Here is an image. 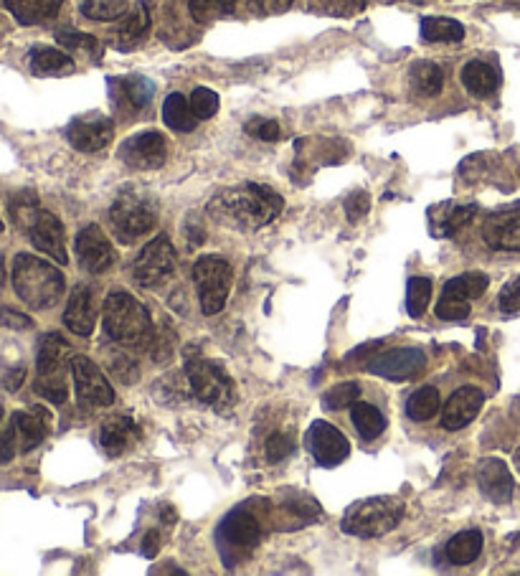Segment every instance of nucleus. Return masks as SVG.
I'll return each instance as SVG.
<instances>
[{
  "mask_svg": "<svg viewBox=\"0 0 520 576\" xmlns=\"http://www.w3.org/2000/svg\"><path fill=\"white\" fill-rule=\"evenodd\" d=\"M285 209V201L277 191L262 183H241V186L224 188L208 203V214L219 224L231 229L254 231L272 224Z\"/></svg>",
  "mask_w": 520,
  "mask_h": 576,
  "instance_id": "obj_1",
  "label": "nucleus"
},
{
  "mask_svg": "<svg viewBox=\"0 0 520 576\" xmlns=\"http://www.w3.org/2000/svg\"><path fill=\"white\" fill-rule=\"evenodd\" d=\"M13 287L18 297L33 310H49L66 290L64 275L46 259L33 254H18L13 262Z\"/></svg>",
  "mask_w": 520,
  "mask_h": 576,
  "instance_id": "obj_2",
  "label": "nucleus"
},
{
  "mask_svg": "<svg viewBox=\"0 0 520 576\" xmlns=\"http://www.w3.org/2000/svg\"><path fill=\"white\" fill-rule=\"evenodd\" d=\"M104 333L122 346H145L153 335V320L143 302L130 292L115 290L102 305Z\"/></svg>",
  "mask_w": 520,
  "mask_h": 576,
  "instance_id": "obj_3",
  "label": "nucleus"
},
{
  "mask_svg": "<svg viewBox=\"0 0 520 576\" xmlns=\"http://www.w3.org/2000/svg\"><path fill=\"white\" fill-rule=\"evenodd\" d=\"M404 518V503L391 495H381V498H366L353 503L345 511L343 528L345 533L361 538H378L394 531Z\"/></svg>",
  "mask_w": 520,
  "mask_h": 576,
  "instance_id": "obj_4",
  "label": "nucleus"
},
{
  "mask_svg": "<svg viewBox=\"0 0 520 576\" xmlns=\"http://www.w3.org/2000/svg\"><path fill=\"white\" fill-rule=\"evenodd\" d=\"M186 376L196 399H201L203 404L214 406L219 412H226V409L234 406V381H231V376L226 374L219 363L201 356H191L186 361Z\"/></svg>",
  "mask_w": 520,
  "mask_h": 576,
  "instance_id": "obj_5",
  "label": "nucleus"
},
{
  "mask_svg": "<svg viewBox=\"0 0 520 576\" xmlns=\"http://www.w3.org/2000/svg\"><path fill=\"white\" fill-rule=\"evenodd\" d=\"M158 221V209L148 196L137 191H122L110 209V224L122 244H132L150 234Z\"/></svg>",
  "mask_w": 520,
  "mask_h": 576,
  "instance_id": "obj_6",
  "label": "nucleus"
},
{
  "mask_svg": "<svg viewBox=\"0 0 520 576\" xmlns=\"http://www.w3.org/2000/svg\"><path fill=\"white\" fill-rule=\"evenodd\" d=\"M193 280L198 287V300H201V310L206 315H216L226 308V297L231 292V282H234V272L231 264L224 257L208 254L193 264Z\"/></svg>",
  "mask_w": 520,
  "mask_h": 576,
  "instance_id": "obj_7",
  "label": "nucleus"
},
{
  "mask_svg": "<svg viewBox=\"0 0 520 576\" xmlns=\"http://www.w3.org/2000/svg\"><path fill=\"white\" fill-rule=\"evenodd\" d=\"M488 285V275H482V272H467V275L452 277L442 290V300L437 305V318L449 320V323L465 320L470 315V302L485 295Z\"/></svg>",
  "mask_w": 520,
  "mask_h": 576,
  "instance_id": "obj_8",
  "label": "nucleus"
},
{
  "mask_svg": "<svg viewBox=\"0 0 520 576\" xmlns=\"http://www.w3.org/2000/svg\"><path fill=\"white\" fill-rule=\"evenodd\" d=\"M259 541H262V528H259V521L249 511L236 508V511H231L221 521L219 549L229 561L252 554L259 546Z\"/></svg>",
  "mask_w": 520,
  "mask_h": 576,
  "instance_id": "obj_9",
  "label": "nucleus"
},
{
  "mask_svg": "<svg viewBox=\"0 0 520 576\" xmlns=\"http://www.w3.org/2000/svg\"><path fill=\"white\" fill-rule=\"evenodd\" d=\"M173 272H176V249H173L168 236L163 234L150 244H145L140 257L135 259V269H132L137 285L148 287V290L170 280Z\"/></svg>",
  "mask_w": 520,
  "mask_h": 576,
  "instance_id": "obj_10",
  "label": "nucleus"
},
{
  "mask_svg": "<svg viewBox=\"0 0 520 576\" xmlns=\"http://www.w3.org/2000/svg\"><path fill=\"white\" fill-rule=\"evenodd\" d=\"M427 356L419 348H391L368 361V371L386 381H409L424 374Z\"/></svg>",
  "mask_w": 520,
  "mask_h": 576,
  "instance_id": "obj_11",
  "label": "nucleus"
},
{
  "mask_svg": "<svg viewBox=\"0 0 520 576\" xmlns=\"http://www.w3.org/2000/svg\"><path fill=\"white\" fill-rule=\"evenodd\" d=\"M168 158V143L160 132L148 130L132 135L120 145V160L132 171H155Z\"/></svg>",
  "mask_w": 520,
  "mask_h": 576,
  "instance_id": "obj_12",
  "label": "nucleus"
},
{
  "mask_svg": "<svg viewBox=\"0 0 520 576\" xmlns=\"http://www.w3.org/2000/svg\"><path fill=\"white\" fill-rule=\"evenodd\" d=\"M72 376L77 396L87 406H110L115 401V389L104 379L97 363L87 356L72 358Z\"/></svg>",
  "mask_w": 520,
  "mask_h": 576,
  "instance_id": "obj_13",
  "label": "nucleus"
},
{
  "mask_svg": "<svg viewBox=\"0 0 520 576\" xmlns=\"http://www.w3.org/2000/svg\"><path fill=\"white\" fill-rule=\"evenodd\" d=\"M74 249H77L79 264L87 269L89 275H102V272L112 269L117 259L115 247H112V242L104 236V231L97 224H89L79 231Z\"/></svg>",
  "mask_w": 520,
  "mask_h": 576,
  "instance_id": "obj_14",
  "label": "nucleus"
},
{
  "mask_svg": "<svg viewBox=\"0 0 520 576\" xmlns=\"http://www.w3.org/2000/svg\"><path fill=\"white\" fill-rule=\"evenodd\" d=\"M307 447H310L312 457L318 460V465L323 467H335L351 455V442L345 437L340 429H335L328 422H312V427L307 429Z\"/></svg>",
  "mask_w": 520,
  "mask_h": 576,
  "instance_id": "obj_15",
  "label": "nucleus"
},
{
  "mask_svg": "<svg viewBox=\"0 0 520 576\" xmlns=\"http://www.w3.org/2000/svg\"><path fill=\"white\" fill-rule=\"evenodd\" d=\"M482 239L495 252H520V206L490 214L482 224Z\"/></svg>",
  "mask_w": 520,
  "mask_h": 576,
  "instance_id": "obj_16",
  "label": "nucleus"
},
{
  "mask_svg": "<svg viewBox=\"0 0 520 576\" xmlns=\"http://www.w3.org/2000/svg\"><path fill=\"white\" fill-rule=\"evenodd\" d=\"M115 138V127L107 117H92V120H74L66 127V140L79 153H99Z\"/></svg>",
  "mask_w": 520,
  "mask_h": 576,
  "instance_id": "obj_17",
  "label": "nucleus"
},
{
  "mask_svg": "<svg viewBox=\"0 0 520 576\" xmlns=\"http://www.w3.org/2000/svg\"><path fill=\"white\" fill-rule=\"evenodd\" d=\"M33 247L39 252L49 254L51 259H56L59 264L69 262V254H66V242H64V224L56 219L51 211H39L36 221L28 229Z\"/></svg>",
  "mask_w": 520,
  "mask_h": 576,
  "instance_id": "obj_18",
  "label": "nucleus"
},
{
  "mask_svg": "<svg viewBox=\"0 0 520 576\" xmlns=\"http://www.w3.org/2000/svg\"><path fill=\"white\" fill-rule=\"evenodd\" d=\"M482 401H485V394L475 386H462L455 394L449 396L447 404H444L442 412V427L449 429V432H457V429H465L467 424L475 422V417L480 414Z\"/></svg>",
  "mask_w": 520,
  "mask_h": 576,
  "instance_id": "obj_19",
  "label": "nucleus"
},
{
  "mask_svg": "<svg viewBox=\"0 0 520 576\" xmlns=\"http://www.w3.org/2000/svg\"><path fill=\"white\" fill-rule=\"evenodd\" d=\"M477 483H480V490L493 500L495 505H505L513 498V475H510L508 465L498 457H488L482 460L480 467H477Z\"/></svg>",
  "mask_w": 520,
  "mask_h": 576,
  "instance_id": "obj_20",
  "label": "nucleus"
},
{
  "mask_svg": "<svg viewBox=\"0 0 520 576\" xmlns=\"http://www.w3.org/2000/svg\"><path fill=\"white\" fill-rule=\"evenodd\" d=\"M64 325L79 338H89L97 328V308H94L92 290L84 285L74 287L64 310Z\"/></svg>",
  "mask_w": 520,
  "mask_h": 576,
  "instance_id": "obj_21",
  "label": "nucleus"
},
{
  "mask_svg": "<svg viewBox=\"0 0 520 576\" xmlns=\"http://www.w3.org/2000/svg\"><path fill=\"white\" fill-rule=\"evenodd\" d=\"M13 429H16L18 450L31 452L41 445L49 434L51 414L44 406H33L31 412H16L13 414Z\"/></svg>",
  "mask_w": 520,
  "mask_h": 576,
  "instance_id": "obj_22",
  "label": "nucleus"
},
{
  "mask_svg": "<svg viewBox=\"0 0 520 576\" xmlns=\"http://www.w3.org/2000/svg\"><path fill=\"white\" fill-rule=\"evenodd\" d=\"M140 437H143L140 427L127 417L107 419V422L102 424V429H99V445H102V450L110 457L127 452V447L135 445Z\"/></svg>",
  "mask_w": 520,
  "mask_h": 576,
  "instance_id": "obj_23",
  "label": "nucleus"
},
{
  "mask_svg": "<svg viewBox=\"0 0 520 576\" xmlns=\"http://www.w3.org/2000/svg\"><path fill=\"white\" fill-rule=\"evenodd\" d=\"M66 358H69V343L59 333L44 335L39 343V353H36L39 376H64Z\"/></svg>",
  "mask_w": 520,
  "mask_h": 576,
  "instance_id": "obj_24",
  "label": "nucleus"
},
{
  "mask_svg": "<svg viewBox=\"0 0 520 576\" xmlns=\"http://www.w3.org/2000/svg\"><path fill=\"white\" fill-rule=\"evenodd\" d=\"M64 0H6V8L21 26H36L61 11Z\"/></svg>",
  "mask_w": 520,
  "mask_h": 576,
  "instance_id": "obj_25",
  "label": "nucleus"
},
{
  "mask_svg": "<svg viewBox=\"0 0 520 576\" xmlns=\"http://www.w3.org/2000/svg\"><path fill=\"white\" fill-rule=\"evenodd\" d=\"M460 77L467 92L475 94V97H490L500 87L498 69L488 61H470V64H465Z\"/></svg>",
  "mask_w": 520,
  "mask_h": 576,
  "instance_id": "obj_26",
  "label": "nucleus"
},
{
  "mask_svg": "<svg viewBox=\"0 0 520 576\" xmlns=\"http://www.w3.org/2000/svg\"><path fill=\"white\" fill-rule=\"evenodd\" d=\"M150 31V13L145 3H137L130 13L122 16L120 31H117V49L130 51L135 49L140 41L145 39V33Z\"/></svg>",
  "mask_w": 520,
  "mask_h": 576,
  "instance_id": "obj_27",
  "label": "nucleus"
},
{
  "mask_svg": "<svg viewBox=\"0 0 520 576\" xmlns=\"http://www.w3.org/2000/svg\"><path fill=\"white\" fill-rule=\"evenodd\" d=\"M31 72L36 77H61V74L74 72L72 56H66L64 51L51 49V46H36L31 51Z\"/></svg>",
  "mask_w": 520,
  "mask_h": 576,
  "instance_id": "obj_28",
  "label": "nucleus"
},
{
  "mask_svg": "<svg viewBox=\"0 0 520 576\" xmlns=\"http://www.w3.org/2000/svg\"><path fill=\"white\" fill-rule=\"evenodd\" d=\"M163 122L173 132H193L198 125V117L193 115L191 99L183 97L181 92H173L163 102Z\"/></svg>",
  "mask_w": 520,
  "mask_h": 576,
  "instance_id": "obj_29",
  "label": "nucleus"
},
{
  "mask_svg": "<svg viewBox=\"0 0 520 576\" xmlns=\"http://www.w3.org/2000/svg\"><path fill=\"white\" fill-rule=\"evenodd\" d=\"M447 561L455 566H467L482 554V533L480 531H462L449 538Z\"/></svg>",
  "mask_w": 520,
  "mask_h": 576,
  "instance_id": "obj_30",
  "label": "nucleus"
},
{
  "mask_svg": "<svg viewBox=\"0 0 520 576\" xmlns=\"http://www.w3.org/2000/svg\"><path fill=\"white\" fill-rule=\"evenodd\" d=\"M422 39L429 44H457V41L465 39V26L455 18H424Z\"/></svg>",
  "mask_w": 520,
  "mask_h": 576,
  "instance_id": "obj_31",
  "label": "nucleus"
},
{
  "mask_svg": "<svg viewBox=\"0 0 520 576\" xmlns=\"http://www.w3.org/2000/svg\"><path fill=\"white\" fill-rule=\"evenodd\" d=\"M411 87L422 97H437L444 87V72L434 61H416L409 72Z\"/></svg>",
  "mask_w": 520,
  "mask_h": 576,
  "instance_id": "obj_32",
  "label": "nucleus"
},
{
  "mask_svg": "<svg viewBox=\"0 0 520 576\" xmlns=\"http://www.w3.org/2000/svg\"><path fill=\"white\" fill-rule=\"evenodd\" d=\"M351 419L353 427L358 429L363 439H376L378 434H384L386 429V417L378 412L376 406L368 404V401L358 399L351 409Z\"/></svg>",
  "mask_w": 520,
  "mask_h": 576,
  "instance_id": "obj_33",
  "label": "nucleus"
},
{
  "mask_svg": "<svg viewBox=\"0 0 520 576\" xmlns=\"http://www.w3.org/2000/svg\"><path fill=\"white\" fill-rule=\"evenodd\" d=\"M439 406H442V399H439V391L434 386H422V389H416L414 394L409 396L406 401V414L414 422H427L432 419L434 414L439 412Z\"/></svg>",
  "mask_w": 520,
  "mask_h": 576,
  "instance_id": "obj_34",
  "label": "nucleus"
},
{
  "mask_svg": "<svg viewBox=\"0 0 520 576\" xmlns=\"http://www.w3.org/2000/svg\"><path fill=\"white\" fill-rule=\"evenodd\" d=\"M432 300V280L427 277H411L406 285V310L411 318H422Z\"/></svg>",
  "mask_w": 520,
  "mask_h": 576,
  "instance_id": "obj_35",
  "label": "nucleus"
},
{
  "mask_svg": "<svg viewBox=\"0 0 520 576\" xmlns=\"http://www.w3.org/2000/svg\"><path fill=\"white\" fill-rule=\"evenodd\" d=\"M56 41H59L64 49L79 51V54H89L92 59H99V56H102V46H99V41L94 39V36H89V33L72 31V28H61V31H56Z\"/></svg>",
  "mask_w": 520,
  "mask_h": 576,
  "instance_id": "obj_36",
  "label": "nucleus"
},
{
  "mask_svg": "<svg viewBox=\"0 0 520 576\" xmlns=\"http://www.w3.org/2000/svg\"><path fill=\"white\" fill-rule=\"evenodd\" d=\"M79 11L92 21H115L127 13V0H82Z\"/></svg>",
  "mask_w": 520,
  "mask_h": 576,
  "instance_id": "obj_37",
  "label": "nucleus"
},
{
  "mask_svg": "<svg viewBox=\"0 0 520 576\" xmlns=\"http://www.w3.org/2000/svg\"><path fill=\"white\" fill-rule=\"evenodd\" d=\"M188 8H191L193 21L208 23V21H216L219 16H229V13H234L236 0H191Z\"/></svg>",
  "mask_w": 520,
  "mask_h": 576,
  "instance_id": "obj_38",
  "label": "nucleus"
},
{
  "mask_svg": "<svg viewBox=\"0 0 520 576\" xmlns=\"http://www.w3.org/2000/svg\"><path fill=\"white\" fill-rule=\"evenodd\" d=\"M107 366H110V374L127 386L135 384V381L140 379V363H137L130 353L110 351V356H107Z\"/></svg>",
  "mask_w": 520,
  "mask_h": 576,
  "instance_id": "obj_39",
  "label": "nucleus"
},
{
  "mask_svg": "<svg viewBox=\"0 0 520 576\" xmlns=\"http://www.w3.org/2000/svg\"><path fill=\"white\" fill-rule=\"evenodd\" d=\"M120 92H122V97H125L127 102L135 107V110H140V107H145L150 99H153L155 87H153V82H148V79L130 77V79H122Z\"/></svg>",
  "mask_w": 520,
  "mask_h": 576,
  "instance_id": "obj_40",
  "label": "nucleus"
},
{
  "mask_svg": "<svg viewBox=\"0 0 520 576\" xmlns=\"http://www.w3.org/2000/svg\"><path fill=\"white\" fill-rule=\"evenodd\" d=\"M361 399V386L353 384V381H343V384L333 386L328 394L323 396V406L330 412H340L345 406H353Z\"/></svg>",
  "mask_w": 520,
  "mask_h": 576,
  "instance_id": "obj_41",
  "label": "nucleus"
},
{
  "mask_svg": "<svg viewBox=\"0 0 520 576\" xmlns=\"http://www.w3.org/2000/svg\"><path fill=\"white\" fill-rule=\"evenodd\" d=\"M39 198L33 196V193H21L11 201V216L16 221V226H21L23 231L31 229V224L39 216Z\"/></svg>",
  "mask_w": 520,
  "mask_h": 576,
  "instance_id": "obj_42",
  "label": "nucleus"
},
{
  "mask_svg": "<svg viewBox=\"0 0 520 576\" xmlns=\"http://www.w3.org/2000/svg\"><path fill=\"white\" fill-rule=\"evenodd\" d=\"M33 389H36V394H39L41 399L51 401V404H64L66 396H69L64 376H39Z\"/></svg>",
  "mask_w": 520,
  "mask_h": 576,
  "instance_id": "obj_43",
  "label": "nucleus"
},
{
  "mask_svg": "<svg viewBox=\"0 0 520 576\" xmlns=\"http://www.w3.org/2000/svg\"><path fill=\"white\" fill-rule=\"evenodd\" d=\"M191 107L198 120H211V117L219 112V94H216L214 89L198 87L196 92L191 94Z\"/></svg>",
  "mask_w": 520,
  "mask_h": 576,
  "instance_id": "obj_44",
  "label": "nucleus"
},
{
  "mask_svg": "<svg viewBox=\"0 0 520 576\" xmlns=\"http://www.w3.org/2000/svg\"><path fill=\"white\" fill-rule=\"evenodd\" d=\"M477 211H480V209H477L475 203H467V206H457V209H452L449 214H444L442 231H439V234H442V236H455L457 231L462 229V226H467L472 219H475Z\"/></svg>",
  "mask_w": 520,
  "mask_h": 576,
  "instance_id": "obj_45",
  "label": "nucleus"
},
{
  "mask_svg": "<svg viewBox=\"0 0 520 576\" xmlns=\"http://www.w3.org/2000/svg\"><path fill=\"white\" fill-rule=\"evenodd\" d=\"M295 452V437L287 432H274L264 445V455L269 462H282Z\"/></svg>",
  "mask_w": 520,
  "mask_h": 576,
  "instance_id": "obj_46",
  "label": "nucleus"
},
{
  "mask_svg": "<svg viewBox=\"0 0 520 576\" xmlns=\"http://www.w3.org/2000/svg\"><path fill=\"white\" fill-rule=\"evenodd\" d=\"M247 132L252 138L264 140V143H274V140H280V122L254 117V120L247 122Z\"/></svg>",
  "mask_w": 520,
  "mask_h": 576,
  "instance_id": "obj_47",
  "label": "nucleus"
},
{
  "mask_svg": "<svg viewBox=\"0 0 520 576\" xmlns=\"http://www.w3.org/2000/svg\"><path fill=\"white\" fill-rule=\"evenodd\" d=\"M320 6H323V11L330 13V16L351 18L366 8V0H320Z\"/></svg>",
  "mask_w": 520,
  "mask_h": 576,
  "instance_id": "obj_48",
  "label": "nucleus"
},
{
  "mask_svg": "<svg viewBox=\"0 0 520 576\" xmlns=\"http://www.w3.org/2000/svg\"><path fill=\"white\" fill-rule=\"evenodd\" d=\"M500 310H503L505 315H515V318L520 315V277L510 280L508 285L500 290Z\"/></svg>",
  "mask_w": 520,
  "mask_h": 576,
  "instance_id": "obj_49",
  "label": "nucleus"
},
{
  "mask_svg": "<svg viewBox=\"0 0 520 576\" xmlns=\"http://www.w3.org/2000/svg\"><path fill=\"white\" fill-rule=\"evenodd\" d=\"M368 211H371V196L366 191H353L351 196L345 198V214H348L353 224L361 221Z\"/></svg>",
  "mask_w": 520,
  "mask_h": 576,
  "instance_id": "obj_50",
  "label": "nucleus"
},
{
  "mask_svg": "<svg viewBox=\"0 0 520 576\" xmlns=\"http://www.w3.org/2000/svg\"><path fill=\"white\" fill-rule=\"evenodd\" d=\"M295 0H249V8L257 16H280V13L290 11Z\"/></svg>",
  "mask_w": 520,
  "mask_h": 576,
  "instance_id": "obj_51",
  "label": "nucleus"
},
{
  "mask_svg": "<svg viewBox=\"0 0 520 576\" xmlns=\"http://www.w3.org/2000/svg\"><path fill=\"white\" fill-rule=\"evenodd\" d=\"M16 450H18V439H16V429H13V424H11L6 432H0V465L11 462L13 457H16Z\"/></svg>",
  "mask_w": 520,
  "mask_h": 576,
  "instance_id": "obj_52",
  "label": "nucleus"
},
{
  "mask_svg": "<svg viewBox=\"0 0 520 576\" xmlns=\"http://www.w3.org/2000/svg\"><path fill=\"white\" fill-rule=\"evenodd\" d=\"M0 325H6V328H13V330H28L33 323L28 315L16 313V310H11V308H3L0 310Z\"/></svg>",
  "mask_w": 520,
  "mask_h": 576,
  "instance_id": "obj_53",
  "label": "nucleus"
},
{
  "mask_svg": "<svg viewBox=\"0 0 520 576\" xmlns=\"http://www.w3.org/2000/svg\"><path fill=\"white\" fill-rule=\"evenodd\" d=\"M23 381H26V371H23V368H11L8 374H0V384L8 391H18Z\"/></svg>",
  "mask_w": 520,
  "mask_h": 576,
  "instance_id": "obj_54",
  "label": "nucleus"
},
{
  "mask_svg": "<svg viewBox=\"0 0 520 576\" xmlns=\"http://www.w3.org/2000/svg\"><path fill=\"white\" fill-rule=\"evenodd\" d=\"M158 551H160V533H158V531L145 533V538H143V554L148 556V559H153V556H158Z\"/></svg>",
  "mask_w": 520,
  "mask_h": 576,
  "instance_id": "obj_55",
  "label": "nucleus"
},
{
  "mask_svg": "<svg viewBox=\"0 0 520 576\" xmlns=\"http://www.w3.org/2000/svg\"><path fill=\"white\" fill-rule=\"evenodd\" d=\"M515 467H518V470H520V447H518V450H515Z\"/></svg>",
  "mask_w": 520,
  "mask_h": 576,
  "instance_id": "obj_56",
  "label": "nucleus"
},
{
  "mask_svg": "<svg viewBox=\"0 0 520 576\" xmlns=\"http://www.w3.org/2000/svg\"><path fill=\"white\" fill-rule=\"evenodd\" d=\"M0 287H3V267H0Z\"/></svg>",
  "mask_w": 520,
  "mask_h": 576,
  "instance_id": "obj_57",
  "label": "nucleus"
},
{
  "mask_svg": "<svg viewBox=\"0 0 520 576\" xmlns=\"http://www.w3.org/2000/svg\"><path fill=\"white\" fill-rule=\"evenodd\" d=\"M0 422H3V404H0Z\"/></svg>",
  "mask_w": 520,
  "mask_h": 576,
  "instance_id": "obj_58",
  "label": "nucleus"
},
{
  "mask_svg": "<svg viewBox=\"0 0 520 576\" xmlns=\"http://www.w3.org/2000/svg\"><path fill=\"white\" fill-rule=\"evenodd\" d=\"M0 231H3V219H0Z\"/></svg>",
  "mask_w": 520,
  "mask_h": 576,
  "instance_id": "obj_59",
  "label": "nucleus"
}]
</instances>
